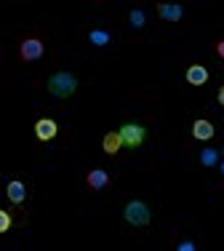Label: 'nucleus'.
Returning a JSON list of instances; mask_svg holds the SVG:
<instances>
[{"mask_svg": "<svg viewBox=\"0 0 224 251\" xmlns=\"http://www.w3.org/2000/svg\"><path fill=\"white\" fill-rule=\"evenodd\" d=\"M176 251H198V249H195V243H192V241H181L179 246H176Z\"/></svg>", "mask_w": 224, "mask_h": 251, "instance_id": "nucleus-16", "label": "nucleus"}, {"mask_svg": "<svg viewBox=\"0 0 224 251\" xmlns=\"http://www.w3.org/2000/svg\"><path fill=\"white\" fill-rule=\"evenodd\" d=\"M123 219L134 227H147L152 219V211L144 201H128L126 208H123Z\"/></svg>", "mask_w": 224, "mask_h": 251, "instance_id": "nucleus-2", "label": "nucleus"}, {"mask_svg": "<svg viewBox=\"0 0 224 251\" xmlns=\"http://www.w3.org/2000/svg\"><path fill=\"white\" fill-rule=\"evenodd\" d=\"M128 22H131L134 29H141V27H144V22H147V14H144L141 8H131V14H128Z\"/></svg>", "mask_w": 224, "mask_h": 251, "instance_id": "nucleus-13", "label": "nucleus"}, {"mask_svg": "<svg viewBox=\"0 0 224 251\" xmlns=\"http://www.w3.org/2000/svg\"><path fill=\"white\" fill-rule=\"evenodd\" d=\"M11 225H14V219H11V214L0 208V232H8V230H11Z\"/></svg>", "mask_w": 224, "mask_h": 251, "instance_id": "nucleus-15", "label": "nucleus"}, {"mask_svg": "<svg viewBox=\"0 0 224 251\" xmlns=\"http://www.w3.org/2000/svg\"><path fill=\"white\" fill-rule=\"evenodd\" d=\"M120 142H123V147H128V150H136V147H141V142L147 139V131H144V126H139V123H126V126H120Z\"/></svg>", "mask_w": 224, "mask_h": 251, "instance_id": "nucleus-3", "label": "nucleus"}, {"mask_svg": "<svg viewBox=\"0 0 224 251\" xmlns=\"http://www.w3.org/2000/svg\"><path fill=\"white\" fill-rule=\"evenodd\" d=\"M43 53H45V46H43V40L35 38V35H29V38H24V40L19 43V59H22L24 64L38 62Z\"/></svg>", "mask_w": 224, "mask_h": 251, "instance_id": "nucleus-4", "label": "nucleus"}, {"mask_svg": "<svg viewBox=\"0 0 224 251\" xmlns=\"http://www.w3.org/2000/svg\"><path fill=\"white\" fill-rule=\"evenodd\" d=\"M157 14H160V19H166V22L184 19V8H181V5H174V3H160L157 5Z\"/></svg>", "mask_w": 224, "mask_h": 251, "instance_id": "nucleus-9", "label": "nucleus"}, {"mask_svg": "<svg viewBox=\"0 0 224 251\" xmlns=\"http://www.w3.org/2000/svg\"><path fill=\"white\" fill-rule=\"evenodd\" d=\"M216 53H219V56L224 59V38L219 40V43H216Z\"/></svg>", "mask_w": 224, "mask_h": 251, "instance_id": "nucleus-17", "label": "nucleus"}, {"mask_svg": "<svg viewBox=\"0 0 224 251\" xmlns=\"http://www.w3.org/2000/svg\"><path fill=\"white\" fill-rule=\"evenodd\" d=\"M56 134H59V126H56V121H51V118H40V121L35 123V136H38L40 142H51Z\"/></svg>", "mask_w": 224, "mask_h": 251, "instance_id": "nucleus-5", "label": "nucleus"}, {"mask_svg": "<svg viewBox=\"0 0 224 251\" xmlns=\"http://www.w3.org/2000/svg\"><path fill=\"white\" fill-rule=\"evenodd\" d=\"M102 147H104V152H107V155H117V152H120V147H123L120 134H117V131H110V134H104Z\"/></svg>", "mask_w": 224, "mask_h": 251, "instance_id": "nucleus-11", "label": "nucleus"}, {"mask_svg": "<svg viewBox=\"0 0 224 251\" xmlns=\"http://www.w3.org/2000/svg\"><path fill=\"white\" fill-rule=\"evenodd\" d=\"M88 38H91L93 46H107L110 43V32H107V29H91Z\"/></svg>", "mask_w": 224, "mask_h": 251, "instance_id": "nucleus-14", "label": "nucleus"}, {"mask_svg": "<svg viewBox=\"0 0 224 251\" xmlns=\"http://www.w3.org/2000/svg\"><path fill=\"white\" fill-rule=\"evenodd\" d=\"M200 163H203V166H216V163H219V152H216L214 147L200 150Z\"/></svg>", "mask_w": 224, "mask_h": 251, "instance_id": "nucleus-12", "label": "nucleus"}, {"mask_svg": "<svg viewBox=\"0 0 224 251\" xmlns=\"http://www.w3.org/2000/svg\"><path fill=\"white\" fill-rule=\"evenodd\" d=\"M216 99H219V104H222V107H224V86H222V88H219V94H216Z\"/></svg>", "mask_w": 224, "mask_h": 251, "instance_id": "nucleus-18", "label": "nucleus"}, {"mask_svg": "<svg viewBox=\"0 0 224 251\" xmlns=\"http://www.w3.org/2000/svg\"><path fill=\"white\" fill-rule=\"evenodd\" d=\"M214 134H216V128L211 126V121H205V118H198L195 123H192V136L200 142H208V139H214Z\"/></svg>", "mask_w": 224, "mask_h": 251, "instance_id": "nucleus-6", "label": "nucleus"}, {"mask_svg": "<svg viewBox=\"0 0 224 251\" xmlns=\"http://www.w3.org/2000/svg\"><path fill=\"white\" fill-rule=\"evenodd\" d=\"M78 91V77L72 73H67V70H62V73H54L48 77V94L56 99H69L72 94Z\"/></svg>", "mask_w": 224, "mask_h": 251, "instance_id": "nucleus-1", "label": "nucleus"}, {"mask_svg": "<svg viewBox=\"0 0 224 251\" xmlns=\"http://www.w3.org/2000/svg\"><path fill=\"white\" fill-rule=\"evenodd\" d=\"M222 176H224V163H222Z\"/></svg>", "mask_w": 224, "mask_h": 251, "instance_id": "nucleus-19", "label": "nucleus"}, {"mask_svg": "<svg viewBox=\"0 0 224 251\" xmlns=\"http://www.w3.org/2000/svg\"><path fill=\"white\" fill-rule=\"evenodd\" d=\"M5 193H8V201L14 203V206H22L27 198V187L19 182V179H14V182H8V187H5Z\"/></svg>", "mask_w": 224, "mask_h": 251, "instance_id": "nucleus-10", "label": "nucleus"}, {"mask_svg": "<svg viewBox=\"0 0 224 251\" xmlns=\"http://www.w3.org/2000/svg\"><path fill=\"white\" fill-rule=\"evenodd\" d=\"M86 182H88V187H91V190H104L110 184V174L104 169H91V171H88V176H86Z\"/></svg>", "mask_w": 224, "mask_h": 251, "instance_id": "nucleus-8", "label": "nucleus"}, {"mask_svg": "<svg viewBox=\"0 0 224 251\" xmlns=\"http://www.w3.org/2000/svg\"><path fill=\"white\" fill-rule=\"evenodd\" d=\"M222 155H224V147H222Z\"/></svg>", "mask_w": 224, "mask_h": 251, "instance_id": "nucleus-20", "label": "nucleus"}, {"mask_svg": "<svg viewBox=\"0 0 224 251\" xmlns=\"http://www.w3.org/2000/svg\"><path fill=\"white\" fill-rule=\"evenodd\" d=\"M184 77H187L190 86H205V83H208V70H205L203 64H190Z\"/></svg>", "mask_w": 224, "mask_h": 251, "instance_id": "nucleus-7", "label": "nucleus"}]
</instances>
